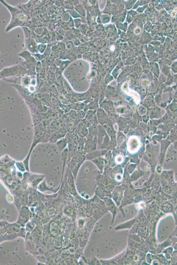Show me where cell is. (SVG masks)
I'll use <instances>...</instances> for the list:
<instances>
[{"mask_svg": "<svg viewBox=\"0 0 177 265\" xmlns=\"http://www.w3.org/2000/svg\"><path fill=\"white\" fill-rule=\"evenodd\" d=\"M29 218V212L28 209L25 208H23L22 209L21 213L17 222L18 224L22 226H24L25 223L28 221Z\"/></svg>", "mask_w": 177, "mask_h": 265, "instance_id": "obj_3", "label": "cell"}, {"mask_svg": "<svg viewBox=\"0 0 177 265\" xmlns=\"http://www.w3.org/2000/svg\"><path fill=\"white\" fill-rule=\"evenodd\" d=\"M67 140L65 139H62L59 140L57 142V145L58 146L59 150L61 152H62L64 150V149L67 146Z\"/></svg>", "mask_w": 177, "mask_h": 265, "instance_id": "obj_6", "label": "cell"}, {"mask_svg": "<svg viewBox=\"0 0 177 265\" xmlns=\"http://www.w3.org/2000/svg\"><path fill=\"white\" fill-rule=\"evenodd\" d=\"M140 147V142L137 137H131L128 142V149L131 153H135Z\"/></svg>", "mask_w": 177, "mask_h": 265, "instance_id": "obj_2", "label": "cell"}, {"mask_svg": "<svg viewBox=\"0 0 177 265\" xmlns=\"http://www.w3.org/2000/svg\"><path fill=\"white\" fill-rule=\"evenodd\" d=\"M104 200L107 209L108 211H110L112 214L113 218H112V222H113L114 218L116 216L117 212H118L117 207L115 205L114 202L109 198H105Z\"/></svg>", "mask_w": 177, "mask_h": 265, "instance_id": "obj_1", "label": "cell"}, {"mask_svg": "<svg viewBox=\"0 0 177 265\" xmlns=\"http://www.w3.org/2000/svg\"><path fill=\"white\" fill-rule=\"evenodd\" d=\"M136 222V219H133L126 222L120 225H118L115 229L117 230H119L131 229L133 226H134Z\"/></svg>", "mask_w": 177, "mask_h": 265, "instance_id": "obj_5", "label": "cell"}, {"mask_svg": "<svg viewBox=\"0 0 177 265\" xmlns=\"http://www.w3.org/2000/svg\"><path fill=\"white\" fill-rule=\"evenodd\" d=\"M16 165L18 169L21 171H24L25 170H26V168H25V167L23 163L22 162H17Z\"/></svg>", "mask_w": 177, "mask_h": 265, "instance_id": "obj_8", "label": "cell"}, {"mask_svg": "<svg viewBox=\"0 0 177 265\" xmlns=\"http://www.w3.org/2000/svg\"><path fill=\"white\" fill-rule=\"evenodd\" d=\"M26 235V229L23 228L20 229L19 231V233H18V236H21L24 238Z\"/></svg>", "mask_w": 177, "mask_h": 265, "instance_id": "obj_9", "label": "cell"}, {"mask_svg": "<svg viewBox=\"0 0 177 265\" xmlns=\"http://www.w3.org/2000/svg\"><path fill=\"white\" fill-rule=\"evenodd\" d=\"M20 225L17 224H5V231L8 234L18 233L20 230Z\"/></svg>", "mask_w": 177, "mask_h": 265, "instance_id": "obj_4", "label": "cell"}, {"mask_svg": "<svg viewBox=\"0 0 177 265\" xmlns=\"http://www.w3.org/2000/svg\"><path fill=\"white\" fill-rule=\"evenodd\" d=\"M30 155H31V153H29V154L28 155L27 157H26V159L23 160V162L24 166H25V168H26V171H27V172H29V162Z\"/></svg>", "mask_w": 177, "mask_h": 265, "instance_id": "obj_7", "label": "cell"}]
</instances>
